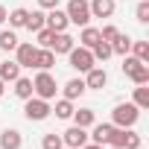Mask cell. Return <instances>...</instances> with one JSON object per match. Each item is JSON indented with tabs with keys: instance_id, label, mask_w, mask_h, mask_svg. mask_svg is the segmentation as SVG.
I'll list each match as a JSON object with an SVG mask.
<instances>
[{
	"instance_id": "8",
	"label": "cell",
	"mask_w": 149,
	"mask_h": 149,
	"mask_svg": "<svg viewBox=\"0 0 149 149\" xmlns=\"http://www.w3.org/2000/svg\"><path fill=\"white\" fill-rule=\"evenodd\" d=\"M88 140H91L88 137V129H82V126H70L67 132H61V143L70 146V149H82Z\"/></svg>"
},
{
	"instance_id": "32",
	"label": "cell",
	"mask_w": 149,
	"mask_h": 149,
	"mask_svg": "<svg viewBox=\"0 0 149 149\" xmlns=\"http://www.w3.org/2000/svg\"><path fill=\"white\" fill-rule=\"evenodd\" d=\"M134 18H137L140 24H149V0H140V3H137V9H134Z\"/></svg>"
},
{
	"instance_id": "5",
	"label": "cell",
	"mask_w": 149,
	"mask_h": 149,
	"mask_svg": "<svg viewBox=\"0 0 149 149\" xmlns=\"http://www.w3.org/2000/svg\"><path fill=\"white\" fill-rule=\"evenodd\" d=\"M67 21L70 24H76V26H88L91 24V6H88V0H70L67 9H64Z\"/></svg>"
},
{
	"instance_id": "38",
	"label": "cell",
	"mask_w": 149,
	"mask_h": 149,
	"mask_svg": "<svg viewBox=\"0 0 149 149\" xmlns=\"http://www.w3.org/2000/svg\"><path fill=\"white\" fill-rule=\"evenodd\" d=\"M108 149H120V146H108Z\"/></svg>"
},
{
	"instance_id": "16",
	"label": "cell",
	"mask_w": 149,
	"mask_h": 149,
	"mask_svg": "<svg viewBox=\"0 0 149 149\" xmlns=\"http://www.w3.org/2000/svg\"><path fill=\"white\" fill-rule=\"evenodd\" d=\"M73 126H82V129H91L94 123H97V114H94V108H73Z\"/></svg>"
},
{
	"instance_id": "33",
	"label": "cell",
	"mask_w": 149,
	"mask_h": 149,
	"mask_svg": "<svg viewBox=\"0 0 149 149\" xmlns=\"http://www.w3.org/2000/svg\"><path fill=\"white\" fill-rule=\"evenodd\" d=\"M117 35H120V29H117L114 24H108V26H102V29H100V38H102V41H108V44H111Z\"/></svg>"
},
{
	"instance_id": "28",
	"label": "cell",
	"mask_w": 149,
	"mask_h": 149,
	"mask_svg": "<svg viewBox=\"0 0 149 149\" xmlns=\"http://www.w3.org/2000/svg\"><path fill=\"white\" fill-rule=\"evenodd\" d=\"M134 58H140V61H146L149 64V41H132V50H129Z\"/></svg>"
},
{
	"instance_id": "36",
	"label": "cell",
	"mask_w": 149,
	"mask_h": 149,
	"mask_svg": "<svg viewBox=\"0 0 149 149\" xmlns=\"http://www.w3.org/2000/svg\"><path fill=\"white\" fill-rule=\"evenodd\" d=\"M82 149H102V146H100V143H91V140H88V143H85Z\"/></svg>"
},
{
	"instance_id": "3",
	"label": "cell",
	"mask_w": 149,
	"mask_h": 149,
	"mask_svg": "<svg viewBox=\"0 0 149 149\" xmlns=\"http://www.w3.org/2000/svg\"><path fill=\"white\" fill-rule=\"evenodd\" d=\"M50 114H53L50 100H41V97H29V100H24V117H26L29 123H41V120H47Z\"/></svg>"
},
{
	"instance_id": "34",
	"label": "cell",
	"mask_w": 149,
	"mask_h": 149,
	"mask_svg": "<svg viewBox=\"0 0 149 149\" xmlns=\"http://www.w3.org/2000/svg\"><path fill=\"white\" fill-rule=\"evenodd\" d=\"M56 6H58V0H38V9H44V12L47 9H56Z\"/></svg>"
},
{
	"instance_id": "26",
	"label": "cell",
	"mask_w": 149,
	"mask_h": 149,
	"mask_svg": "<svg viewBox=\"0 0 149 149\" xmlns=\"http://www.w3.org/2000/svg\"><path fill=\"white\" fill-rule=\"evenodd\" d=\"M91 53H94V61H105V58H111V56H114L108 41H97V44L91 47Z\"/></svg>"
},
{
	"instance_id": "24",
	"label": "cell",
	"mask_w": 149,
	"mask_h": 149,
	"mask_svg": "<svg viewBox=\"0 0 149 149\" xmlns=\"http://www.w3.org/2000/svg\"><path fill=\"white\" fill-rule=\"evenodd\" d=\"M15 47H18L15 29H3V32H0V50H3V53H15Z\"/></svg>"
},
{
	"instance_id": "17",
	"label": "cell",
	"mask_w": 149,
	"mask_h": 149,
	"mask_svg": "<svg viewBox=\"0 0 149 149\" xmlns=\"http://www.w3.org/2000/svg\"><path fill=\"white\" fill-rule=\"evenodd\" d=\"M21 76V64L15 61V58H6V61H0V79H3L6 85L9 82H15Z\"/></svg>"
},
{
	"instance_id": "31",
	"label": "cell",
	"mask_w": 149,
	"mask_h": 149,
	"mask_svg": "<svg viewBox=\"0 0 149 149\" xmlns=\"http://www.w3.org/2000/svg\"><path fill=\"white\" fill-rule=\"evenodd\" d=\"M35 35H38V47H47V50H50V44H53L56 32H53V29H47V26H41V29H38Z\"/></svg>"
},
{
	"instance_id": "23",
	"label": "cell",
	"mask_w": 149,
	"mask_h": 149,
	"mask_svg": "<svg viewBox=\"0 0 149 149\" xmlns=\"http://www.w3.org/2000/svg\"><path fill=\"white\" fill-rule=\"evenodd\" d=\"M129 50H132V38L120 32V35L111 41V53H114V56H129Z\"/></svg>"
},
{
	"instance_id": "37",
	"label": "cell",
	"mask_w": 149,
	"mask_h": 149,
	"mask_svg": "<svg viewBox=\"0 0 149 149\" xmlns=\"http://www.w3.org/2000/svg\"><path fill=\"white\" fill-rule=\"evenodd\" d=\"M3 91H6V82H3V79H0V97H3Z\"/></svg>"
},
{
	"instance_id": "19",
	"label": "cell",
	"mask_w": 149,
	"mask_h": 149,
	"mask_svg": "<svg viewBox=\"0 0 149 149\" xmlns=\"http://www.w3.org/2000/svg\"><path fill=\"white\" fill-rule=\"evenodd\" d=\"M64 100H79L88 88H85V79H70V82H64Z\"/></svg>"
},
{
	"instance_id": "4",
	"label": "cell",
	"mask_w": 149,
	"mask_h": 149,
	"mask_svg": "<svg viewBox=\"0 0 149 149\" xmlns=\"http://www.w3.org/2000/svg\"><path fill=\"white\" fill-rule=\"evenodd\" d=\"M32 91H35V97H41V100H56V91H58L56 76H53L50 70H38V76L32 79Z\"/></svg>"
},
{
	"instance_id": "25",
	"label": "cell",
	"mask_w": 149,
	"mask_h": 149,
	"mask_svg": "<svg viewBox=\"0 0 149 149\" xmlns=\"http://www.w3.org/2000/svg\"><path fill=\"white\" fill-rule=\"evenodd\" d=\"M53 114H56L58 120H70V117H73V100H64V97H61V100L56 102Z\"/></svg>"
},
{
	"instance_id": "6",
	"label": "cell",
	"mask_w": 149,
	"mask_h": 149,
	"mask_svg": "<svg viewBox=\"0 0 149 149\" xmlns=\"http://www.w3.org/2000/svg\"><path fill=\"white\" fill-rule=\"evenodd\" d=\"M140 143L143 140L134 129H117V126H114V134L108 140V146H120V149H140Z\"/></svg>"
},
{
	"instance_id": "10",
	"label": "cell",
	"mask_w": 149,
	"mask_h": 149,
	"mask_svg": "<svg viewBox=\"0 0 149 149\" xmlns=\"http://www.w3.org/2000/svg\"><path fill=\"white\" fill-rule=\"evenodd\" d=\"M35 56H38V47H35V44L18 41V47H15V61L21 64V70H24V67H32V64H35Z\"/></svg>"
},
{
	"instance_id": "21",
	"label": "cell",
	"mask_w": 149,
	"mask_h": 149,
	"mask_svg": "<svg viewBox=\"0 0 149 149\" xmlns=\"http://www.w3.org/2000/svg\"><path fill=\"white\" fill-rule=\"evenodd\" d=\"M12 85H15V97H21V100H29V97H35V91H32V79H26V76H18Z\"/></svg>"
},
{
	"instance_id": "18",
	"label": "cell",
	"mask_w": 149,
	"mask_h": 149,
	"mask_svg": "<svg viewBox=\"0 0 149 149\" xmlns=\"http://www.w3.org/2000/svg\"><path fill=\"white\" fill-rule=\"evenodd\" d=\"M53 64H56V53L53 50H47V47H38V56H35V70H53Z\"/></svg>"
},
{
	"instance_id": "12",
	"label": "cell",
	"mask_w": 149,
	"mask_h": 149,
	"mask_svg": "<svg viewBox=\"0 0 149 149\" xmlns=\"http://www.w3.org/2000/svg\"><path fill=\"white\" fill-rule=\"evenodd\" d=\"M91 129H94V132L88 134V137H91V143L108 146V140H111V134H114V126H111V123H94Z\"/></svg>"
},
{
	"instance_id": "39",
	"label": "cell",
	"mask_w": 149,
	"mask_h": 149,
	"mask_svg": "<svg viewBox=\"0 0 149 149\" xmlns=\"http://www.w3.org/2000/svg\"><path fill=\"white\" fill-rule=\"evenodd\" d=\"M61 149H70V146H61Z\"/></svg>"
},
{
	"instance_id": "30",
	"label": "cell",
	"mask_w": 149,
	"mask_h": 149,
	"mask_svg": "<svg viewBox=\"0 0 149 149\" xmlns=\"http://www.w3.org/2000/svg\"><path fill=\"white\" fill-rule=\"evenodd\" d=\"M64 143H61V134H56V132H50V134H44V140H41V149H61Z\"/></svg>"
},
{
	"instance_id": "9",
	"label": "cell",
	"mask_w": 149,
	"mask_h": 149,
	"mask_svg": "<svg viewBox=\"0 0 149 149\" xmlns=\"http://www.w3.org/2000/svg\"><path fill=\"white\" fill-rule=\"evenodd\" d=\"M44 26L47 29H53V32H67V26H70V21H67V15H64V9H47V15H44Z\"/></svg>"
},
{
	"instance_id": "29",
	"label": "cell",
	"mask_w": 149,
	"mask_h": 149,
	"mask_svg": "<svg viewBox=\"0 0 149 149\" xmlns=\"http://www.w3.org/2000/svg\"><path fill=\"white\" fill-rule=\"evenodd\" d=\"M41 26H44V9L29 12V18H26V29H29V32H38Z\"/></svg>"
},
{
	"instance_id": "20",
	"label": "cell",
	"mask_w": 149,
	"mask_h": 149,
	"mask_svg": "<svg viewBox=\"0 0 149 149\" xmlns=\"http://www.w3.org/2000/svg\"><path fill=\"white\" fill-rule=\"evenodd\" d=\"M97 41H102V38H100V29H97V26H82V32H79V47H88V50H91Z\"/></svg>"
},
{
	"instance_id": "27",
	"label": "cell",
	"mask_w": 149,
	"mask_h": 149,
	"mask_svg": "<svg viewBox=\"0 0 149 149\" xmlns=\"http://www.w3.org/2000/svg\"><path fill=\"white\" fill-rule=\"evenodd\" d=\"M132 102L143 111V108H149V85H137L134 88V97H132Z\"/></svg>"
},
{
	"instance_id": "15",
	"label": "cell",
	"mask_w": 149,
	"mask_h": 149,
	"mask_svg": "<svg viewBox=\"0 0 149 149\" xmlns=\"http://www.w3.org/2000/svg\"><path fill=\"white\" fill-rule=\"evenodd\" d=\"M91 6V18H111L114 15V0H88Z\"/></svg>"
},
{
	"instance_id": "2",
	"label": "cell",
	"mask_w": 149,
	"mask_h": 149,
	"mask_svg": "<svg viewBox=\"0 0 149 149\" xmlns=\"http://www.w3.org/2000/svg\"><path fill=\"white\" fill-rule=\"evenodd\" d=\"M137 117H140V108H137L134 102H120V105H114V111H111V126H117V129H132V126L137 123Z\"/></svg>"
},
{
	"instance_id": "13",
	"label": "cell",
	"mask_w": 149,
	"mask_h": 149,
	"mask_svg": "<svg viewBox=\"0 0 149 149\" xmlns=\"http://www.w3.org/2000/svg\"><path fill=\"white\" fill-rule=\"evenodd\" d=\"M24 146V134L18 129H3L0 132V149H21Z\"/></svg>"
},
{
	"instance_id": "1",
	"label": "cell",
	"mask_w": 149,
	"mask_h": 149,
	"mask_svg": "<svg viewBox=\"0 0 149 149\" xmlns=\"http://www.w3.org/2000/svg\"><path fill=\"white\" fill-rule=\"evenodd\" d=\"M123 73L134 82V85H149V64L146 61H140V58H134L132 53L129 56H123Z\"/></svg>"
},
{
	"instance_id": "35",
	"label": "cell",
	"mask_w": 149,
	"mask_h": 149,
	"mask_svg": "<svg viewBox=\"0 0 149 149\" xmlns=\"http://www.w3.org/2000/svg\"><path fill=\"white\" fill-rule=\"evenodd\" d=\"M6 15H9V12H6V6H0V26L6 24Z\"/></svg>"
},
{
	"instance_id": "14",
	"label": "cell",
	"mask_w": 149,
	"mask_h": 149,
	"mask_svg": "<svg viewBox=\"0 0 149 149\" xmlns=\"http://www.w3.org/2000/svg\"><path fill=\"white\" fill-rule=\"evenodd\" d=\"M73 47H76V38H73V35H67V32H56V38H53V44H50V50L58 56V53H70Z\"/></svg>"
},
{
	"instance_id": "22",
	"label": "cell",
	"mask_w": 149,
	"mask_h": 149,
	"mask_svg": "<svg viewBox=\"0 0 149 149\" xmlns=\"http://www.w3.org/2000/svg\"><path fill=\"white\" fill-rule=\"evenodd\" d=\"M26 18H29V9H12L9 15H6V21H9V26L12 29H21V26H26Z\"/></svg>"
},
{
	"instance_id": "7",
	"label": "cell",
	"mask_w": 149,
	"mask_h": 149,
	"mask_svg": "<svg viewBox=\"0 0 149 149\" xmlns=\"http://www.w3.org/2000/svg\"><path fill=\"white\" fill-rule=\"evenodd\" d=\"M67 61H70V67L73 70H79V73H88L97 61H94V53L88 50V47H73L70 53H67Z\"/></svg>"
},
{
	"instance_id": "11",
	"label": "cell",
	"mask_w": 149,
	"mask_h": 149,
	"mask_svg": "<svg viewBox=\"0 0 149 149\" xmlns=\"http://www.w3.org/2000/svg\"><path fill=\"white\" fill-rule=\"evenodd\" d=\"M105 85H108V73H105V67H97V64H94V67L85 73V88H88V91H102Z\"/></svg>"
}]
</instances>
